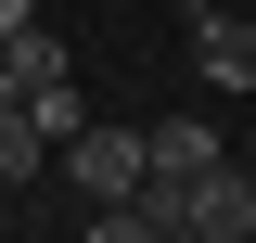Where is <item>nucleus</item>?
<instances>
[{
	"label": "nucleus",
	"mask_w": 256,
	"mask_h": 243,
	"mask_svg": "<svg viewBox=\"0 0 256 243\" xmlns=\"http://www.w3.org/2000/svg\"><path fill=\"white\" fill-rule=\"evenodd\" d=\"M26 116H38V141H52V154L77 141V128H102L90 102H77V77H52V90H26Z\"/></svg>",
	"instance_id": "nucleus-4"
},
{
	"label": "nucleus",
	"mask_w": 256,
	"mask_h": 243,
	"mask_svg": "<svg viewBox=\"0 0 256 243\" xmlns=\"http://www.w3.org/2000/svg\"><path fill=\"white\" fill-rule=\"evenodd\" d=\"M38 166H52V141H38V116L13 102V116H0V180H38Z\"/></svg>",
	"instance_id": "nucleus-5"
},
{
	"label": "nucleus",
	"mask_w": 256,
	"mask_h": 243,
	"mask_svg": "<svg viewBox=\"0 0 256 243\" xmlns=\"http://www.w3.org/2000/svg\"><path fill=\"white\" fill-rule=\"evenodd\" d=\"M218 166H230V154H218L205 116H166V128H154V180H218Z\"/></svg>",
	"instance_id": "nucleus-3"
},
{
	"label": "nucleus",
	"mask_w": 256,
	"mask_h": 243,
	"mask_svg": "<svg viewBox=\"0 0 256 243\" xmlns=\"http://www.w3.org/2000/svg\"><path fill=\"white\" fill-rule=\"evenodd\" d=\"M90 243H166L154 205H90Z\"/></svg>",
	"instance_id": "nucleus-7"
},
{
	"label": "nucleus",
	"mask_w": 256,
	"mask_h": 243,
	"mask_svg": "<svg viewBox=\"0 0 256 243\" xmlns=\"http://www.w3.org/2000/svg\"><path fill=\"white\" fill-rule=\"evenodd\" d=\"M13 102H26V90H13V52H0V116H13Z\"/></svg>",
	"instance_id": "nucleus-9"
},
{
	"label": "nucleus",
	"mask_w": 256,
	"mask_h": 243,
	"mask_svg": "<svg viewBox=\"0 0 256 243\" xmlns=\"http://www.w3.org/2000/svg\"><path fill=\"white\" fill-rule=\"evenodd\" d=\"M52 77H77V64H64L52 26H26V38H13V90H52Z\"/></svg>",
	"instance_id": "nucleus-6"
},
{
	"label": "nucleus",
	"mask_w": 256,
	"mask_h": 243,
	"mask_svg": "<svg viewBox=\"0 0 256 243\" xmlns=\"http://www.w3.org/2000/svg\"><path fill=\"white\" fill-rule=\"evenodd\" d=\"M26 26H38V13H26V0H0V52H13V38H26Z\"/></svg>",
	"instance_id": "nucleus-8"
},
{
	"label": "nucleus",
	"mask_w": 256,
	"mask_h": 243,
	"mask_svg": "<svg viewBox=\"0 0 256 243\" xmlns=\"http://www.w3.org/2000/svg\"><path fill=\"white\" fill-rule=\"evenodd\" d=\"M192 77L205 90H256V26L244 13H192Z\"/></svg>",
	"instance_id": "nucleus-2"
},
{
	"label": "nucleus",
	"mask_w": 256,
	"mask_h": 243,
	"mask_svg": "<svg viewBox=\"0 0 256 243\" xmlns=\"http://www.w3.org/2000/svg\"><path fill=\"white\" fill-rule=\"evenodd\" d=\"M64 180L90 192V205H141L154 192V128H77L64 141Z\"/></svg>",
	"instance_id": "nucleus-1"
}]
</instances>
